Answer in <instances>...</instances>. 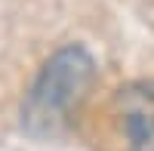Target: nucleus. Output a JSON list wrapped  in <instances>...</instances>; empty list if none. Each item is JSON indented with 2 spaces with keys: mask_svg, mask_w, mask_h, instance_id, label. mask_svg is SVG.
I'll return each mask as SVG.
<instances>
[{
  "mask_svg": "<svg viewBox=\"0 0 154 151\" xmlns=\"http://www.w3.org/2000/svg\"><path fill=\"white\" fill-rule=\"evenodd\" d=\"M96 80V59L80 43L56 49L37 71L22 105V120L31 133H53L86 99Z\"/></svg>",
  "mask_w": 154,
  "mask_h": 151,
  "instance_id": "1",
  "label": "nucleus"
},
{
  "mask_svg": "<svg viewBox=\"0 0 154 151\" xmlns=\"http://www.w3.org/2000/svg\"><path fill=\"white\" fill-rule=\"evenodd\" d=\"M120 133L130 151H154V80H133L114 99Z\"/></svg>",
  "mask_w": 154,
  "mask_h": 151,
  "instance_id": "2",
  "label": "nucleus"
}]
</instances>
